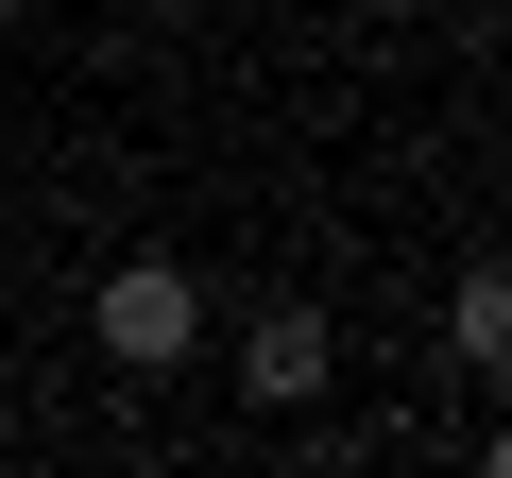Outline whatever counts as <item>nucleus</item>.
Instances as JSON below:
<instances>
[{
	"label": "nucleus",
	"instance_id": "f257e3e1",
	"mask_svg": "<svg viewBox=\"0 0 512 478\" xmlns=\"http://www.w3.org/2000/svg\"><path fill=\"white\" fill-rule=\"evenodd\" d=\"M188 342H205V291H188L171 257H120V274H103V359H120V376H171Z\"/></svg>",
	"mask_w": 512,
	"mask_h": 478
},
{
	"label": "nucleus",
	"instance_id": "7ed1b4c3",
	"mask_svg": "<svg viewBox=\"0 0 512 478\" xmlns=\"http://www.w3.org/2000/svg\"><path fill=\"white\" fill-rule=\"evenodd\" d=\"M444 342H461V376H495V359H512V291L461 274V291H444Z\"/></svg>",
	"mask_w": 512,
	"mask_h": 478
},
{
	"label": "nucleus",
	"instance_id": "f03ea898",
	"mask_svg": "<svg viewBox=\"0 0 512 478\" xmlns=\"http://www.w3.org/2000/svg\"><path fill=\"white\" fill-rule=\"evenodd\" d=\"M325 376H342L325 308H256V342H239V393H256V410H325Z\"/></svg>",
	"mask_w": 512,
	"mask_h": 478
}]
</instances>
